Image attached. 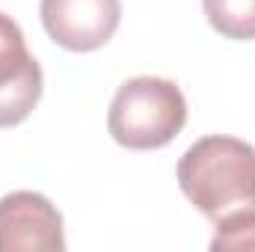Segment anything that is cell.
<instances>
[{"instance_id": "8992f818", "label": "cell", "mask_w": 255, "mask_h": 252, "mask_svg": "<svg viewBox=\"0 0 255 252\" xmlns=\"http://www.w3.org/2000/svg\"><path fill=\"white\" fill-rule=\"evenodd\" d=\"M36 63V57L27 51V42H24V33L21 27L0 12V86H6L9 80L27 74Z\"/></svg>"}, {"instance_id": "5b68a950", "label": "cell", "mask_w": 255, "mask_h": 252, "mask_svg": "<svg viewBox=\"0 0 255 252\" xmlns=\"http://www.w3.org/2000/svg\"><path fill=\"white\" fill-rule=\"evenodd\" d=\"M208 24L235 42L255 39V0H202Z\"/></svg>"}, {"instance_id": "52a82bcc", "label": "cell", "mask_w": 255, "mask_h": 252, "mask_svg": "<svg viewBox=\"0 0 255 252\" xmlns=\"http://www.w3.org/2000/svg\"><path fill=\"white\" fill-rule=\"evenodd\" d=\"M217 235L211 250H255V214H235L229 220L214 223Z\"/></svg>"}, {"instance_id": "277c9868", "label": "cell", "mask_w": 255, "mask_h": 252, "mask_svg": "<svg viewBox=\"0 0 255 252\" xmlns=\"http://www.w3.org/2000/svg\"><path fill=\"white\" fill-rule=\"evenodd\" d=\"M39 12L48 36L74 54L104 48L122 21L119 0H42Z\"/></svg>"}, {"instance_id": "6da1fadb", "label": "cell", "mask_w": 255, "mask_h": 252, "mask_svg": "<svg viewBox=\"0 0 255 252\" xmlns=\"http://www.w3.org/2000/svg\"><path fill=\"white\" fill-rule=\"evenodd\" d=\"M178 187L211 223L255 214V148L235 136H202L178 160Z\"/></svg>"}, {"instance_id": "7a4b0ae2", "label": "cell", "mask_w": 255, "mask_h": 252, "mask_svg": "<svg viewBox=\"0 0 255 252\" xmlns=\"http://www.w3.org/2000/svg\"><path fill=\"white\" fill-rule=\"evenodd\" d=\"M187 122L184 92L166 77H130L110 101L107 130L110 136L133 151L163 148Z\"/></svg>"}, {"instance_id": "3957f363", "label": "cell", "mask_w": 255, "mask_h": 252, "mask_svg": "<svg viewBox=\"0 0 255 252\" xmlns=\"http://www.w3.org/2000/svg\"><path fill=\"white\" fill-rule=\"evenodd\" d=\"M63 252V214L48 196L15 190L0 199V252Z\"/></svg>"}]
</instances>
